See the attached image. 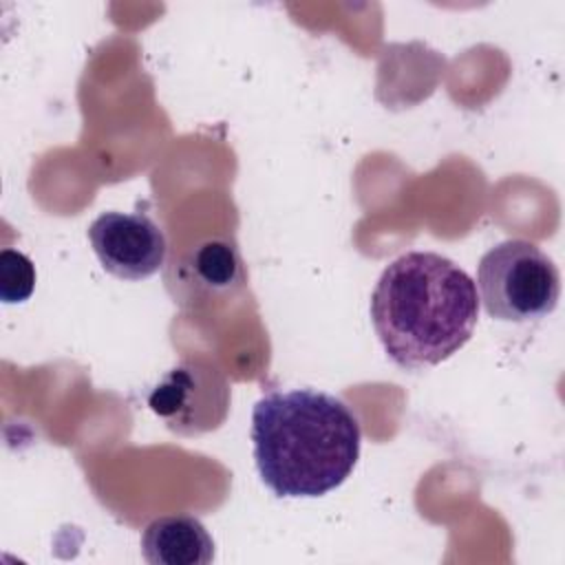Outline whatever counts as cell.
Masks as SVG:
<instances>
[{
    "mask_svg": "<svg viewBox=\"0 0 565 565\" xmlns=\"http://www.w3.org/2000/svg\"><path fill=\"white\" fill-rule=\"evenodd\" d=\"M477 318L475 280L437 252L402 254L371 294L373 329L388 358L408 371L455 355L472 338Z\"/></svg>",
    "mask_w": 565,
    "mask_h": 565,
    "instance_id": "1",
    "label": "cell"
},
{
    "mask_svg": "<svg viewBox=\"0 0 565 565\" xmlns=\"http://www.w3.org/2000/svg\"><path fill=\"white\" fill-rule=\"evenodd\" d=\"M252 441L258 475L276 497H322L353 472L362 428L335 395L269 391L252 411Z\"/></svg>",
    "mask_w": 565,
    "mask_h": 565,
    "instance_id": "2",
    "label": "cell"
},
{
    "mask_svg": "<svg viewBox=\"0 0 565 565\" xmlns=\"http://www.w3.org/2000/svg\"><path fill=\"white\" fill-rule=\"evenodd\" d=\"M477 289L488 316L503 322H527L556 309L561 274L539 245L508 238L481 256Z\"/></svg>",
    "mask_w": 565,
    "mask_h": 565,
    "instance_id": "3",
    "label": "cell"
},
{
    "mask_svg": "<svg viewBox=\"0 0 565 565\" xmlns=\"http://www.w3.org/2000/svg\"><path fill=\"white\" fill-rule=\"evenodd\" d=\"M232 388L221 366L194 355L172 366L150 391L148 406L168 430L185 437L216 430L230 413Z\"/></svg>",
    "mask_w": 565,
    "mask_h": 565,
    "instance_id": "4",
    "label": "cell"
},
{
    "mask_svg": "<svg viewBox=\"0 0 565 565\" xmlns=\"http://www.w3.org/2000/svg\"><path fill=\"white\" fill-rule=\"evenodd\" d=\"M102 267L124 280H143L166 260V236L143 212H104L88 227Z\"/></svg>",
    "mask_w": 565,
    "mask_h": 565,
    "instance_id": "5",
    "label": "cell"
},
{
    "mask_svg": "<svg viewBox=\"0 0 565 565\" xmlns=\"http://www.w3.org/2000/svg\"><path fill=\"white\" fill-rule=\"evenodd\" d=\"M181 282L179 300H221L234 296L245 285L243 258L227 238L199 243L183 260H174Z\"/></svg>",
    "mask_w": 565,
    "mask_h": 565,
    "instance_id": "6",
    "label": "cell"
},
{
    "mask_svg": "<svg viewBox=\"0 0 565 565\" xmlns=\"http://www.w3.org/2000/svg\"><path fill=\"white\" fill-rule=\"evenodd\" d=\"M141 556L150 565H207L214 561V541L196 516L168 514L146 525Z\"/></svg>",
    "mask_w": 565,
    "mask_h": 565,
    "instance_id": "7",
    "label": "cell"
},
{
    "mask_svg": "<svg viewBox=\"0 0 565 565\" xmlns=\"http://www.w3.org/2000/svg\"><path fill=\"white\" fill-rule=\"evenodd\" d=\"M35 289L33 260L15 249L0 252V298L7 305L24 302Z\"/></svg>",
    "mask_w": 565,
    "mask_h": 565,
    "instance_id": "8",
    "label": "cell"
}]
</instances>
